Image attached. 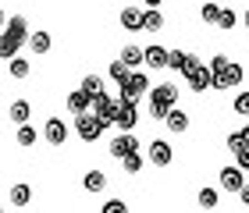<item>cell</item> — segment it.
Here are the masks:
<instances>
[{"label": "cell", "mask_w": 249, "mask_h": 213, "mask_svg": "<svg viewBox=\"0 0 249 213\" xmlns=\"http://www.w3.org/2000/svg\"><path fill=\"white\" fill-rule=\"evenodd\" d=\"M7 71H11V78H29L32 64H29L25 57H11V61H7Z\"/></svg>", "instance_id": "obj_24"}, {"label": "cell", "mask_w": 249, "mask_h": 213, "mask_svg": "<svg viewBox=\"0 0 249 213\" xmlns=\"http://www.w3.org/2000/svg\"><path fill=\"white\" fill-rule=\"evenodd\" d=\"M43 139L50 146H64L68 142V125L61 117H47V125H43Z\"/></svg>", "instance_id": "obj_9"}, {"label": "cell", "mask_w": 249, "mask_h": 213, "mask_svg": "<svg viewBox=\"0 0 249 213\" xmlns=\"http://www.w3.org/2000/svg\"><path fill=\"white\" fill-rule=\"evenodd\" d=\"M118 21H121V29H128V32H142V11L139 7H121Z\"/></svg>", "instance_id": "obj_15"}, {"label": "cell", "mask_w": 249, "mask_h": 213, "mask_svg": "<svg viewBox=\"0 0 249 213\" xmlns=\"http://www.w3.org/2000/svg\"><path fill=\"white\" fill-rule=\"evenodd\" d=\"M0 213H4V206H0Z\"/></svg>", "instance_id": "obj_41"}, {"label": "cell", "mask_w": 249, "mask_h": 213, "mask_svg": "<svg viewBox=\"0 0 249 213\" xmlns=\"http://www.w3.org/2000/svg\"><path fill=\"white\" fill-rule=\"evenodd\" d=\"M235 114H249V89H246V93H239V96H235Z\"/></svg>", "instance_id": "obj_33"}, {"label": "cell", "mask_w": 249, "mask_h": 213, "mask_svg": "<svg viewBox=\"0 0 249 213\" xmlns=\"http://www.w3.org/2000/svg\"><path fill=\"white\" fill-rule=\"evenodd\" d=\"M150 93V78H146V71H128L124 75V82H121V99H139Z\"/></svg>", "instance_id": "obj_3"}, {"label": "cell", "mask_w": 249, "mask_h": 213, "mask_svg": "<svg viewBox=\"0 0 249 213\" xmlns=\"http://www.w3.org/2000/svg\"><path fill=\"white\" fill-rule=\"evenodd\" d=\"M192 64H196L192 53H185V50H167V68H171V71H185V68H192Z\"/></svg>", "instance_id": "obj_16"}, {"label": "cell", "mask_w": 249, "mask_h": 213, "mask_svg": "<svg viewBox=\"0 0 249 213\" xmlns=\"http://www.w3.org/2000/svg\"><path fill=\"white\" fill-rule=\"evenodd\" d=\"M242 185H246V171H239V167H221V188L224 192H239Z\"/></svg>", "instance_id": "obj_12"}, {"label": "cell", "mask_w": 249, "mask_h": 213, "mask_svg": "<svg viewBox=\"0 0 249 213\" xmlns=\"http://www.w3.org/2000/svg\"><path fill=\"white\" fill-rule=\"evenodd\" d=\"M121 167H124L128 174H139V171H142V153L135 149V153H128V156H121Z\"/></svg>", "instance_id": "obj_26"}, {"label": "cell", "mask_w": 249, "mask_h": 213, "mask_svg": "<svg viewBox=\"0 0 249 213\" xmlns=\"http://www.w3.org/2000/svg\"><path fill=\"white\" fill-rule=\"evenodd\" d=\"M82 188H86V192H104V188H107V174L104 171H89L82 178Z\"/></svg>", "instance_id": "obj_21"}, {"label": "cell", "mask_w": 249, "mask_h": 213, "mask_svg": "<svg viewBox=\"0 0 249 213\" xmlns=\"http://www.w3.org/2000/svg\"><path fill=\"white\" fill-rule=\"evenodd\" d=\"M164 125H167V131L182 135V131H189V114H185V110H178V107H171L164 114Z\"/></svg>", "instance_id": "obj_14"}, {"label": "cell", "mask_w": 249, "mask_h": 213, "mask_svg": "<svg viewBox=\"0 0 249 213\" xmlns=\"http://www.w3.org/2000/svg\"><path fill=\"white\" fill-rule=\"evenodd\" d=\"M175 160V149H171V142H164V139H153L150 142V164L157 167H167Z\"/></svg>", "instance_id": "obj_11"}, {"label": "cell", "mask_w": 249, "mask_h": 213, "mask_svg": "<svg viewBox=\"0 0 249 213\" xmlns=\"http://www.w3.org/2000/svg\"><path fill=\"white\" fill-rule=\"evenodd\" d=\"M228 149H231V153H242V149H249V146L242 142L239 131H231V135H228Z\"/></svg>", "instance_id": "obj_34"}, {"label": "cell", "mask_w": 249, "mask_h": 213, "mask_svg": "<svg viewBox=\"0 0 249 213\" xmlns=\"http://www.w3.org/2000/svg\"><path fill=\"white\" fill-rule=\"evenodd\" d=\"M185 75V82H189V89H192V93H207V89H210V68H207V64H192V68H185L182 71Z\"/></svg>", "instance_id": "obj_7"}, {"label": "cell", "mask_w": 249, "mask_h": 213, "mask_svg": "<svg viewBox=\"0 0 249 213\" xmlns=\"http://www.w3.org/2000/svg\"><path fill=\"white\" fill-rule=\"evenodd\" d=\"M100 213H128V206H124L121 199H104V206H100Z\"/></svg>", "instance_id": "obj_32"}, {"label": "cell", "mask_w": 249, "mask_h": 213, "mask_svg": "<svg viewBox=\"0 0 249 213\" xmlns=\"http://www.w3.org/2000/svg\"><path fill=\"white\" fill-rule=\"evenodd\" d=\"M7 117L15 121V125H29V117H32V107H29V99H15V103L7 107Z\"/></svg>", "instance_id": "obj_17"}, {"label": "cell", "mask_w": 249, "mask_h": 213, "mask_svg": "<svg viewBox=\"0 0 249 213\" xmlns=\"http://www.w3.org/2000/svg\"><path fill=\"white\" fill-rule=\"evenodd\" d=\"M75 131H78V139L82 142H96L100 135H104V125H100V117L96 114H75Z\"/></svg>", "instance_id": "obj_5"}, {"label": "cell", "mask_w": 249, "mask_h": 213, "mask_svg": "<svg viewBox=\"0 0 249 213\" xmlns=\"http://www.w3.org/2000/svg\"><path fill=\"white\" fill-rule=\"evenodd\" d=\"M128 71H132V68H128V64H124V61H110V68H107V75L114 78L118 85L124 82V75H128Z\"/></svg>", "instance_id": "obj_28"}, {"label": "cell", "mask_w": 249, "mask_h": 213, "mask_svg": "<svg viewBox=\"0 0 249 213\" xmlns=\"http://www.w3.org/2000/svg\"><path fill=\"white\" fill-rule=\"evenodd\" d=\"M4 21H7V18H4V11H0V25H4Z\"/></svg>", "instance_id": "obj_40"}, {"label": "cell", "mask_w": 249, "mask_h": 213, "mask_svg": "<svg viewBox=\"0 0 249 213\" xmlns=\"http://www.w3.org/2000/svg\"><path fill=\"white\" fill-rule=\"evenodd\" d=\"M36 135H39V131L32 125H18V146H25V149H29V146H36Z\"/></svg>", "instance_id": "obj_27"}, {"label": "cell", "mask_w": 249, "mask_h": 213, "mask_svg": "<svg viewBox=\"0 0 249 213\" xmlns=\"http://www.w3.org/2000/svg\"><path fill=\"white\" fill-rule=\"evenodd\" d=\"M89 110L100 117V125H114V114H118V99L114 96H107V93H100V96H93V103H89Z\"/></svg>", "instance_id": "obj_6"}, {"label": "cell", "mask_w": 249, "mask_h": 213, "mask_svg": "<svg viewBox=\"0 0 249 213\" xmlns=\"http://www.w3.org/2000/svg\"><path fill=\"white\" fill-rule=\"evenodd\" d=\"M114 125H118L121 131H135V125H139V110H135V103H132V99H118Z\"/></svg>", "instance_id": "obj_8"}, {"label": "cell", "mask_w": 249, "mask_h": 213, "mask_svg": "<svg viewBox=\"0 0 249 213\" xmlns=\"http://www.w3.org/2000/svg\"><path fill=\"white\" fill-rule=\"evenodd\" d=\"M107 149H110V156H118V160H121V156H128V153H135V149H139V142H135V135H132V131H121L118 139H110V146H107Z\"/></svg>", "instance_id": "obj_10"}, {"label": "cell", "mask_w": 249, "mask_h": 213, "mask_svg": "<svg viewBox=\"0 0 249 213\" xmlns=\"http://www.w3.org/2000/svg\"><path fill=\"white\" fill-rule=\"evenodd\" d=\"M142 4H146V7H160V0H142Z\"/></svg>", "instance_id": "obj_38"}, {"label": "cell", "mask_w": 249, "mask_h": 213, "mask_svg": "<svg viewBox=\"0 0 249 213\" xmlns=\"http://www.w3.org/2000/svg\"><path fill=\"white\" fill-rule=\"evenodd\" d=\"M11 203H15V206H29V203H32V188H29L25 181L11 185Z\"/></svg>", "instance_id": "obj_22"}, {"label": "cell", "mask_w": 249, "mask_h": 213, "mask_svg": "<svg viewBox=\"0 0 249 213\" xmlns=\"http://www.w3.org/2000/svg\"><path fill=\"white\" fill-rule=\"evenodd\" d=\"M78 89H82L86 96H100V93H104V78H100V75H86Z\"/></svg>", "instance_id": "obj_25"}, {"label": "cell", "mask_w": 249, "mask_h": 213, "mask_svg": "<svg viewBox=\"0 0 249 213\" xmlns=\"http://www.w3.org/2000/svg\"><path fill=\"white\" fill-rule=\"evenodd\" d=\"M246 29H249V7H246Z\"/></svg>", "instance_id": "obj_39"}, {"label": "cell", "mask_w": 249, "mask_h": 213, "mask_svg": "<svg viewBox=\"0 0 249 213\" xmlns=\"http://www.w3.org/2000/svg\"><path fill=\"white\" fill-rule=\"evenodd\" d=\"M89 103H93V96H86L82 89H71V93H68V110H71V114H86Z\"/></svg>", "instance_id": "obj_18"}, {"label": "cell", "mask_w": 249, "mask_h": 213, "mask_svg": "<svg viewBox=\"0 0 249 213\" xmlns=\"http://www.w3.org/2000/svg\"><path fill=\"white\" fill-rule=\"evenodd\" d=\"M160 29H164L160 7H146V11H142V32H160Z\"/></svg>", "instance_id": "obj_19"}, {"label": "cell", "mask_w": 249, "mask_h": 213, "mask_svg": "<svg viewBox=\"0 0 249 213\" xmlns=\"http://www.w3.org/2000/svg\"><path fill=\"white\" fill-rule=\"evenodd\" d=\"M199 206L203 210H217V188H199Z\"/></svg>", "instance_id": "obj_29"}, {"label": "cell", "mask_w": 249, "mask_h": 213, "mask_svg": "<svg viewBox=\"0 0 249 213\" xmlns=\"http://www.w3.org/2000/svg\"><path fill=\"white\" fill-rule=\"evenodd\" d=\"M150 110H153V117L157 121H164V114L171 107H178V85H171V82H160V85H150Z\"/></svg>", "instance_id": "obj_2"}, {"label": "cell", "mask_w": 249, "mask_h": 213, "mask_svg": "<svg viewBox=\"0 0 249 213\" xmlns=\"http://www.w3.org/2000/svg\"><path fill=\"white\" fill-rule=\"evenodd\" d=\"M142 64L153 71H164L167 68V50L164 47H142Z\"/></svg>", "instance_id": "obj_13"}, {"label": "cell", "mask_w": 249, "mask_h": 213, "mask_svg": "<svg viewBox=\"0 0 249 213\" xmlns=\"http://www.w3.org/2000/svg\"><path fill=\"white\" fill-rule=\"evenodd\" d=\"M217 15H221V7L213 4V0H210V4H203V7H199V18L207 21V25H217Z\"/></svg>", "instance_id": "obj_30"}, {"label": "cell", "mask_w": 249, "mask_h": 213, "mask_svg": "<svg viewBox=\"0 0 249 213\" xmlns=\"http://www.w3.org/2000/svg\"><path fill=\"white\" fill-rule=\"evenodd\" d=\"M242 78H246V68L242 64H224V68L210 78V89H235V85H242Z\"/></svg>", "instance_id": "obj_4"}, {"label": "cell", "mask_w": 249, "mask_h": 213, "mask_svg": "<svg viewBox=\"0 0 249 213\" xmlns=\"http://www.w3.org/2000/svg\"><path fill=\"white\" fill-rule=\"evenodd\" d=\"M224 64H228V57H224V53H217V57H213V61L207 64V68H210V78H213V75H217V71L224 68Z\"/></svg>", "instance_id": "obj_35"}, {"label": "cell", "mask_w": 249, "mask_h": 213, "mask_svg": "<svg viewBox=\"0 0 249 213\" xmlns=\"http://www.w3.org/2000/svg\"><path fill=\"white\" fill-rule=\"evenodd\" d=\"M29 47H32V53H50V47H53V39H50V32H32L29 36Z\"/></svg>", "instance_id": "obj_20"}, {"label": "cell", "mask_w": 249, "mask_h": 213, "mask_svg": "<svg viewBox=\"0 0 249 213\" xmlns=\"http://www.w3.org/2000/svg\"><path fill=\"white\" fill-rule=\"evenodd\" d=\"M217 25H221V29H235V25H239V15H235L231 7H221V15H217Z\"/></svg>", "instance_id": "obj_31"}, {"label": "cell", "mask_w": 249, "mask_h": 213, "mask_svg": "<svg viewBox=\"0 0 249 213\" xmlns=\"http://www.w3.org/2000/svg\"><path fill=\"white\" fill-rule=\"evenodd\" d=\"M239 135H242V142L249 146V125H246V128H239Z\"/></svg>", "instance_id": "obj_37"}, {"label": "cell", "mask_w": 249, "mask_h": 213, "mask_svg": "<svg viewBox=\"0 0 249 213\" xmlns=\"http://www.w3.org/2000/svg\"><path fill=\"white\" fill-rule=\"evenodd\" d=\"M29 39V21L15 15V18H7L4 21V29H0V57L11 61V57H18V47Z\"/></svg>", "instance_id": "obj_1"}, {"label": "cell", "mask_w": 249, "mask_h": 213, "mask_svg": "<svg viewBox=\"0 0 249 213\" xmlns=\"http://www.w3.org/2000/svg\"><path fill=\"white\" fill-rule=\"evenodd\" d=\"M118 61H124V64H128V68L135 71V68L142 64V47H135V43H128V47L121 50V57H118Z\"/></svg>", "instance_id": "obj_23"}, {"label": "cell", "mask_w": 249, "mask_h": 213, "mask_svg": "<svg viewBox=\"0 0 249 213\" xmlns=\"http://www.w3.org/2000/svg\"><path fill=\"white\" fill-rule=\"evenodd\" d=\"M239 199H242V203H246V206H249V181H246V185H242V188H239Z\"/></svg>", "instance_id": "obj_36"}]
</instances>
